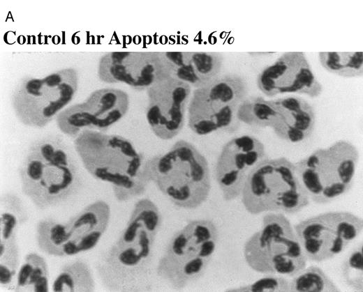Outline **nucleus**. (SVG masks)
<instances>
[{"label":"nucleus","mask_w":363,"mask_h":292,"mask_svg":"<svg viewBox=\"0 0 363 292\" xmlns=\"http://www.w3.org/2000/svg\"><path fill=\"white\" fill-rule=\"evenodd\" d=\"M83 166L96 179L111 184L115 198L126 201L142 194L151 181L149 160L128 139L84 130L75 139Z\"/></svg>","instance_id":"2"},{"label":"nucleus","mask_w":363,"mask_h":292,"mask_svg":"<svg viewBox=\"0 0 363 292\" xmlns=\"http://www.w3.org/2000/svg\"><path fill=\"white\" fill-rule=\"evenodd\" d=\"M321 66L329 72L346 77H360L363 74V53L319 52Z\"/></svg>","instance_id":"23"},{"label":"nucleus","mask_w":363,"mask_h":292,"mask_svg":"<svg viewBox=\"0 0 363 292\" xmlns=\"http://www.w3.org/2000/svg\"><path fill=\"white\" fill-rule=\"evenodd\" d=\"M218 230L209 220L190 221L170 240L158 261V275L180 290L198 279L206 270L218 243Z\"/></svg>","instance_id":"7"},{"label":"nucleus","mask_w":363,"mask_h":292,"mask_svg":"<svg viewBox=\"0 0 363 292\" xmlns=\"http://www.w3.org/2000/svg\"><path fill=\"white\" fill-rule=\"evenodd\" d=\"M98 75L105 83H124L138 90L168 77L158 52H109L99 61Z\"/></svg>","instance_id":"16"},{"label":"nucleus","mask_w":363,"mask_h":292,"mask_svg":"<svg viewBox=\"0 0 363 292\" xmlns=\"http://www.w3.org/2000/svg\"><path fill=\"white\" fill-rule=\"evenodd\" d=\"M54 291H93L94 281L90 268L76 261L61 269L52 284Z\"/></svg>","instance_id":"21"},{"label":"nucleus","mask_w":363,"mask_h":292,"mask_svg":"<svg viewBox=\"0 0 363 292\" xmlns=\"http://www.w3.org/2000/svg\"><path fill=\"white\" fill-rule=\"evenodd\" d=\"M161 221L158 207L150 199H142L135 204L125 229L99 263L101 279L108 290H141L149 275Z\"/></svg>","instance_id":"1"},{"label":"nucleus","mask_w":363,"mask_h":292,"mask_svg":"<svg viewBox=\"0 0 363 292\" xmlns=\"http://www.w3.org/2000/svg\"><path fill=\"white\" fill-rule=\"evenodd\" d=\"M290 291L337 292L340 290L321 268L311 266L290 281Z\"/></svg>","instance_id":"26"},{"label":"nucleus","mask_w":363,"mask_h":292,"mask_svg":"<svg viewBox=\"0 0 363 292\" xmlns=\"http://www.w3.org/2000/svg\"><path fill=\"white\" fill-rule=\"evenodd\" d=\"M168 77L184 82L195 89L219 77L223 58L216 52H161Z\"/></svg>","instance_id":"17"},{"label":"nucleus","mask_w":363,"mask_h":292,"mask_svg":"<svg viewBox=\"0 0 363 292\" xmlns=\"http://www.w3.org/2000/svg\"><path fill=\"white\" fill-rule=\"evenodd\" d=\"M363 269L362 243L355 247L346 258L342 266L345 283L353 290L362 292Z\"/></svg>","instance_id":"27"},{"label":"nucleus","mask_w":363,"mask_h":292,"mask_svg":"<svg viewBox=\"0 0 363 292\" xmlns=\"http://www.w3.org/2000/svg\"><path fill=\"white\" fill-rule=\"evenodd\" d=\"M191 86L172 77L163 79L147 89L146 118L154 134L169 140L182 130Z\"/></svg>","instance_id":"14"},{"label":"nucleus","mask_w":363,"mask_h":292,"mask_svg":"<svg viewBox=\"0 0 363 292\" xmlns=\"http://www.w3.org/2000/svg\"><path fill=\"white\" fill-rule=\"evenodd\" d=\"M247 92L246 81L235 74L219 76L195 89L188 108L190 129L198 135L232 129L238 121L237 113Z\"/></svg>","instance_id":"10"},{"label":"nucleus","mask_w":363,"mask_h":292,"mask_svg":"<svg viewBox=\"0 0 363 292\" xmlns=\"http://www.w3.org/2000/svg\"><path fill=\"white\" fill-rule=\"evenodd\" d=\"M362 219L346 211L318 214L294 230L307 260L322 262L341 254L362 231Z\"/></svg>","instance_id":"11"},{"label":"nucleus","mask_w":363,"mask_h":292,"mask_svg":"<svg viewBox=\"0 0 363 292\" xmlns=\"http://www.w3.org/2000/svg\"><path fill=\"white\" fill-rule=\"evenodd\" d=\"M22 190L40 209L54 207L78 191L81 176L75 155L59 136H46L29 148L20 171Z\"/></svg>","instance_id":"3"},{"label":"nucleus","mask_w":363,"mask_h":292,"mask_svg":"<svg viewBox=\"0 0 363 292\" xmlns=\"http://www.w3.org/2000/svg\"><path fill=\"white\" fill-rule=\"evenodd\" d=\"M359 156L355 145L339 140L294 164L309 200L323 204L348 192L353 184Z\"/></svg>","instance_id":"8"},{"label":"nucleus","mask_w":363,"mask_h":292,"mask_svg":"<svg viewBox=\"0 0 363 292\" xmlns=\"http://www.w3.org/2000/svg\"><path fill=\"white\" fill-rule=\"evenodd\" d=\"M272 102L277 112L272 128L277 137L290 143H298L311 135L316 115L312 106L306 100L290 95Z\"/></svg>","instance_id":"19"},{"label":"nucleus","mask_w":363,"mask_h":292,"mask_svg":"<svg viewBox=\"0 0 363 292\" xmlns=\"http://www.w3.org/2000/svg\"><path fill=\"white\" fill-rule=\"evenodd\" d=\"M277 118V112L272 100L262 97L246 98L240 105L237 118L252 126L273 128Z\"/></svg>","instance_id":"22"},{"label":"nucleus","mask_w":363,"mask_h":292,"mask_svg":"<svg viewBox=\"0 0 363 292\" xmlns=\"http://www.w3.org/2000/svg\"><path fill=\"white\" fill-rule=\"evenodd\" d=\"M24 207L15 195L7 194L1 197L0 215V242L15 240L20 224L26 220Z\"/></svg>","instance_id":"24"},{"label":"nucleus","mask_w":363,"mask_h":292,"mask_svg":"<svg viewBox=\"0 0 363 292\" xmlns=\"http://www.w3.org/2000/svg\"><path fill=\"white\" fill-rule=\"evenodd\" d=\"M242 202L251 214L296 213L309 203V197L286 157L266 159L247 178L241 194Z\"/></svg>","instance_id":"5"},{"label":"nucleus","mask_w":363,"mask_h":292,"mask_svg":"<svg viewBox=\"0 0 363 292\" xmlns=\"http://www.w3.org/2000/svg\"><path fill=\"white\" fill-rule=\"evenodd\" d=\"M257 85L267 97L292 93L313 98L323 90L302 52L283 53L259 73Z\"/></svg>","instance_id":"15"},{"label":"nucleus","mask_w":363,"mask_h":292,"mask_svg":"<svg viewBox=\"0 0 363 292\" xmlns=\"http://www.w3.org/2000/svg\"><path fill=\"white\" fill-rule=\"evenodd\" d=\"M37 242L45 253L54 256H65L64 248L68 243L65 224L52 220H42L37 225Z\"/></svg>","instance_id":"25"},{"label":"nucleus","mask_w":363,"mask_h":292,"mask_svg":"<svg viewBox=\"0 0 363 292\" xmlns=\"http://www.w3.org/2000/svg\"><path fill=\"white\" fill-rule=\"evenodd\" d=\"M244 256L251 269L267 275L294 277L307 261L292 224L281 213L263 217L261 229L245 243Z\"/></svg>","instance_id":"6"},{"label":"nucleus","mask_w":363,"mask_h":292,"mask_svg":"<svg viewBox=\"0 0 363 292\" xmlns=\"http://www.w3.org/2000/svg\"><path fill=\"white\" fill-rule=\"evenodd\" d=\"M151 181L176 206L194 209L207 199L211 180L205 157L179 140L165 153L149 160Z\"/></svg>","instance_id":"4"},{"label":"nucleus","mask_w":363,"mask_h":292,"mask_svg":"<svg viewBox=\"0 0 363 292\" xmlns=\"http://www.w3.org/2000/svg\"><path fill=\"white\" fill-rule=\"evenodd\" d=\"M48 282L45 259L36 253L28 254L18 272L15 291H48Z\"/></svg>","instance_id":"20"},{"label":"nucleus","mask_w":363,"mask_h":292,"mask_svg":"<svg viewBox=\"0 0 363 292\" xmlns=\"http://www.w3.org/2000/svg\"><path fill=\"white\" fill-rule=\"evenodd\" d=\"M129 107L128 94L120 89L96 90L82 102L64 109L57 116L59 130L77 137L84 130L105 131L121 119Z\"/></svg>","instance_id":"12"},{"label":"nucleus","mask_w":363,"mask_h":292,"mask_svg":"<svg viewBox=\"0 0 363 292\" xmlns=\"http://www.w3.org/2000/svg\"><path fill=\"white\" fill-rule=\"evenodd\" d=\"M267 159L264 144L251 135L235 137L223 146L215 167V177L226 201L242 194L251 171Z\"/></svg>","instance_id":"13"},{"label":"nucleus","mask_w":363,"mask_h":292,"mask_svg":"<svg viewBox=\"0 0 363 292\" xmlns=\"http://www.w3.org/2000/svg\"><path fill=\"white\" fill-rule=\"evenodd\" d=\"M77 86V72L71 68L44 77H24L13 92L11 101L15 114L22 124L43 128L71 102Z\"/></svg>","instance_id":"9"},{"label":"nucleus","mask_w":363,"mask_h":292,"mask_svg":"<svg viewBox=\"0 0 363 292\" xmlns=\"http://www.w3.org/2000/svg\"><path fill=\"white\" fill-rule=\"evenodd\" d=\"M232 291H290V281L284 277L268 275L251 284L240 286Z\"/></svg>","instance_id":"28"},{"label":"nucleus","mask_w":363,"mask_h":292,"mask_svg":"<svg viewBox=\"0 0 363 292\" xmlns=\"http://www.w3.org/2000/svg\"><path fill=\"white\" fill-rule=\"evenodd\" d=\"M110 217V206L96 201L71 217L66 224L68 243L65 256H73L93 249L105 232Z\"/></svg>","instance_id":"18"}]
</instances>
